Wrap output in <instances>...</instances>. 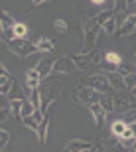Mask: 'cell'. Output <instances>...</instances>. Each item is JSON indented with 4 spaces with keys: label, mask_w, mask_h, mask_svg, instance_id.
<instances>
[{
    "label": "cell",
    "mask_w": 136,
    "mask_h": 152,
    "mask_svg": "<svg viewBox=\"0 0 136 152\" xmlns=\"http://www.w3.org/2000/svg\"><path fill=\"white\" fill-rule=\"evenodd\" d=\"M81 28H83V53H85V51H91L97 48V39H99V34L103 28L95 22V18L89 16L81 20Z\"/></svg>",
    "instance_id": "obj_1"
},
{
    "label": "cell",
    "mask_w": 136,
    "mask_h": 152,
    "mask_svg": "<svg viewBox=\"0 0 136 152\" xmlns=\"http://www.w3.org/2000/svg\"><path fill=\"white\" fill-rule=\"evenodd\" d=\"M103 57H105V53H103L99 48H95V50L85 51V53H73V56H71V59L75 61V67L79 69V71H89L91 67L101 65V63H103Z\"/></svg>",
    "instance_id": "obj_2"
},
{
    "label": "cell",
    "mask_w": 136,
    "mask_h": 152,
    "mask_svg": "<svg viewBox=\"0 0 136 152\" xmlns=\"http://www.w3.org/2000/svg\"><path fill=\"white\" fill-rule=\"evenodd\" d=\"M63 83L61 81H47L45 85H40V95H41V111L47 115V109L61 97Z\"/></svg>",
    "instance_id": "obj_3"
},
{
    "label": "cell",
    "mask_w": 136,
    "mask_h": 152,
    "mask_svg": "<svg viewBox=\"0 0 136 152\" xmlns=\"http://www.w3.org/2000/svg\"><path fill=\"white\" fill-rule=\"evenodd\" d=\"M6 48L14 53L16 57H28L32 53L38 51L36 44H32L28 38H14V39H6Z\"/></svg>",
    "instance_id": "obj_4"
},
{
    "label": "cell",
    "mask_w": 136,
    "mask_h": 152,
    "mask_svg": "<svg viewBox=\"0 0 136 152\" xmlns=\"http://www.w3.org/2000/svg\"><path fill=\"white\" fill-rule=\"evenodd\" d=\"M99 99H101V93L95 91L93 87H89V85L77 87V89H75V95H73L75 103H83V105H87V107L93 105V103H99Z\"/></svg>",
    "instance_id": "obj_5"
},
{
    "label": "cell",
    "mask_w": 136,
    "mask_h": 152,
    "mask_svg": "<svg viewBox=\"0 0 136 152\" xmlns=\"http://www.w3.org/2000/svg\"><path fill=\"white\" fill-rule=\"evenodd\" d=\"M87 85H89V87H93L95 91H99L101 95H105V93H113L111 83H108V77H107V73H105V71L91 73L89 77H87Z\"/></svg>",
    "instance_id": "obj_6"
},
{
    "label": "cell",
    "mask_w": 136,
    "mask_h": 152,
    "mask_svg": "<svg viewBox=\"0 0 136 152\" xmlns=\"http://www.w3.org/2000/svg\"><path fill=\"white\" fill-rule=\"evenodd\" d=\"M73 71H77V67H75V61L71 59V56H61V57H57V59H53V73L69 75V73H73Z\"/></svg>",
    "instance_id": "obj_7"
},
{
    "label": "cell",
    "mask_w": 136,
    "mask_h": 152,
    "mask_svg": "<svg viewBox=\"0 0 136 152\" xmlns=\"http://www.w3.org/2000/svg\"><path fill=\"white\" fill-rule=\"evenodd\" d=\"M113 101H114V111L120 115H124L130 111V93L128 91H116L113 95Z\"/></svg>",
    "instance_id": "obj_8"
},
{
    "label": "cell",
    "mask_w": 136,
    "mask_h": 152,
    "mask_svg": "<svg viewBox=\"0 0 136 152\" xmlns=\"http://www.w3.org/2000/svg\"><path fill=\"white\" fill-rule=\"evenodd\" d=\"M0 24L4 28V42L6 39H14V26H16V20L8 14L6 10L0 8Z\"/></svg>",
    "instance_id": "obj_9"
},
{
    "label": "cell",
    "mask_w": 136,
    "mask_h": 152,
    "mask_svg": "<svg viewBox=\"0 0 136 152\" xmlns=\"http://www.w3.org/2000/svg\"><path fill=\"white\" fill-rule=\"evenodd\" d=\"M134 30H136V12H134V14H128V16L124 18V22L119 26V30H116V34H114V36L124 38V36L132 34Z\"/></svg>",
    "instance_id": "obj_10"
},
{
    "label": "cell",
    "mask_w": 136,
    "mask_h": 152,
    "mask_svg": "<svg viewBox=\"0 0 136 152\" xmlns=\"http://www.w3.org/2000/svg\"><path fill=\"white\" fill-rule=\"evenodd\" d=\"M41 75H40V71L36 67H32V69H26V87H28V91H32V89H38L41 85Z\"/></svg>",
    "instance_id": "obj_11"
},
{
    "label": "cell",
    "mask_w": 136,
    "mask_h": 152,
    "mask_svg": "<svg viewBox=\"0 0 136 152\" xmlns=\"http://www.w3.org/2000/svg\"><path fill=\"white\" fill-rule=\"evenodd\" d=\"M91 146H93L91 140H85V138H73V140L67 142L65 152H81V150H89Z\"/></svg>",
    "instance_id": "obj_12"
},
{
    "label": "cell",
    "mask_w": 136,
    "mask_h": 152,
    "mask_svg": "<svg viewBox=\"0 0 136 152\" xmlns=\"http://www.w3.org/2000/svg\"><path fill=\"white\" fill-rule=\"evenodd\" d=\"M107 77H108V83H111V89L113 91H126L124 77L119 71H111V73H107Z\"/></svg>",
    "instance_id": "obj_13"
},
{
    "label": "cell",
    "mask_w": 136,
    "mask_h": 152,
    "mask_svg": "<svg viewBox=\"0 0 136 152\" xmlns=\"http://www.w3.org/2000/svg\"><path fill=\"white\" fill-rule=\"evenodd\" d=\"M89 111H91V115H93V118H95L97 126H103V123H105V117H107L105 109H103L99 103H93V105H89Z\"/></svg>",
    "instance_id": "obj_14"
},
{
    "label": "cell",
    "mask_w": 136,
    "mask_h": 152,
    "mask_svg": "<svg viewBox=\"0 0 136 152\" xmlns=\"http://www.w3.org/2000/svg\"><path fill=\"white\" fill-rule=\"evenodd\" d=\"M36 48H38V51H41V53H51V51L55 50V44H53V39L44 36V38H40L36 42Z\"/></svg>",
    "instance_id": "obj_15"
},
{
    "label": "cell",
    "mask_w": 136,
    "mask_h": 152,
    "mask_svg": "<svg viewBox=\"0 0 136 152\" xmlns=\"http://www.w3.org/2000/svg\"><path fill=\"white\" fill-rule=\"evenodd\" d=\"M36 69L40 71L41 77H49V75L53 73V61H49V59H40L38 65H36Z\"/></svg>",
    "instance_id": "obj_16"
},
{
    "label": "cell",
    "mask_w": 136,
    "mask_h": 152,
    "mask_svg": "<svg viewBox=\"0 0 136 152\" xmlns=\"http://www.w3.org/2000/svg\"><path fill=\"white\" fill-rule=\"evenodd\" d=\"M126 129H128V124L122 121V118H119V121H114V123H111V134L116 136V138H120V136L126 132Z\"/></svg>",
    "instance_id": "obj_17"
},
{
    "label": "cell",
    "mask_w": 136,
    "mask_h": 152,
    "mask_svg": "<svg viewBox=\"0 0 136 152\" xmlns=\"http://www.w3.org/2000/svg\"><path fill=\"white\" fill-rule=\"evenodd\" d=\"M12 85H14V77H12L10 73H8V75H0V95L8 97Z\"/></svg>",
    "instance_id": "obj_18"
},
{
    "label": "cell",
    "mask_w": 136,
    "mask_h": 152,
    "mask_svg": "<svg viewBox=\"0 0 136 152\" xmlns=\"http://www.w3.org/2000/svg\"><path fill=\"white\" fill-rule=\"evenodd\" d=\"M99 105H101L103 109H105V113H113L114 111V101H113V95L111 93H105V95H101V99H99Z\"/></svg>",
    "instance_id": "obj_19"
},
{
    "label": "cell",
    "mask_w": 136,
    "mask_h": 152,
    "mask_svg": "<svg viewBox=\"0 0 136 152\" xmlns=\"http://www.w3.org/2000/svg\"><path fill=\"white\" fill-rule=\"evenodd\" d=\"M47 124H49V118L45 117L44 121L38 124V130H36V134H38V140H40L41 146L45 144V138H47Z\"/></svg>",
    "instance_id": "obj_20"
},
{
    "label": "cell",
    "mask_w": 136,
    "mask_h": 152,
    "mask_svg": "<svg viewBox=\"0 0 136 152\" xmlns=\"http://www.w3.org/2000/svg\"><path fill=\"white\" fill-rule=\"evenodd\" d=\"M14 99H26V93L22 91L20 83H16V81H14V85H12L10 93H8V101H14Z\"/></svg>",
    "instance_id": "obj_21"
},
{
    "label": "cell",
    "mask_w": 136,
    "mask_h": 152,
    "mask_svg": "<svg viewBox=\"0 0 136 152\" xmlns=\"http://www.w3.org/2000/svg\"><path fill=\"white\" fill-rule=\"evenodd\" d=\"M22 103H24V99H14V101H10V103H8V111H10V115H12V117H18V118H20Z\"/></svg>",
    "instance_id": "obj_22"
},
{
    "label": "cell",
    "mask_w": 136,
    "mask_h": 152,
    "mask_svg": "<svg viewBox=\"0 0 136 152\" xmlns=\"http://www.w3.org/2000/svg\"><path fill=\"white\" fill-rule=\"evenodd\" d=\"M103 30H105V32H107L108 36H113V34H116V30H119V22H116V18H111V20H107V22L103 24L101 26Z\"/></svg>",
    "instance_id": "obj_23"
},
{
    "label": "cell",
    "mask_w": 136,
    "mask_h": 152,
    "mask_svg": "<svg viewBox=\"0 0 136 152\" xmlns=\"http://www.w3.org/2000/svg\"><path fill=\"white\" fill-rule=\"evenodd\" d=\"M116 71H119L122 77H126V75H132V73H136V69H134V65L132 63H126V61H120L119 63V67H116Z\"/></svg>",
    "instance_id": "obj_24"
},
{
    "label": "cell",
    "mask_w": 136,
    "mask_h": 152,
    "mask_svg": "<svg viewBox=\"0 0 136 152\" xmlns=\"http://www.w3.org/2000/svg\"><path fill=\"white\" fill-rule=\"evenodd\" d=\"M34 111H36V107L32 105V101H30V99H24L22 111H20V118H22V117H32V115H34Z\"/></svg>",
    "instance_id": "obj_25"
},
{
    "label": "cell",
    "mask_w": 136,
    "mask_h": 152,
    "mask_svg": "<svg viewBox=\"0 0 136 152\" xmlns=\"http://www.w3.org/2000/svg\"><path fill=\"white\" fill-rule=\"evenodd\" d=\"M113 16H114V12H113V10H103V12H99V14L95 16V22L99 24V26H103V24L107 22V20H111Z\"/></svg>",
    "instance_id": "obj_26"
},
{
    "label": "cell",
    "mask_w": 136,
    "mask_h": 152,
    "mask_svg": "<svg viewBox=\"0 0 136 152\" xmlns=\"http://www.w3.org/2000/svg\"><path fill=\"white\" fill-rule=\"evenodd\" d=\"M30 101H32V105H34L36 109L41 107V95H40V87L38 89H32L30 91Z\"/></svg>",
    "instance_id": "obj_27"
},
{
    "label": "cell",
    "mask_w": 136,
    "mask_h": 152,
    "mask_svg": "<svg viewBox=\"0 0 136 152\" xmlns=\"http://www.w3.org/2000/svg\"><path fill=\"white\" fill-rule=\"evenodd\" d=\"M26 34H28V26L22 22H16V26H14V38H26Z\"/></svg>",
    "instance_id": "obj_28"
},
{
    "label": "cell",
    "mask_w": 136,
    "mask_h": 152,
    "mask_svg": "<svg viewBox=\"0 0 136 152\" xmlns=\"http://www.w3.org/2000/svg\"><path fill=\"white\" fill-rule=\"evenodd\" d=\"M105 61H108V63H114V65H119L120 61H122V57L116 53V51H108V53H105V57H103Z\"/></svg>",
    "instance_id": "obj_29"
},
{
    "label": "cell",
    "mask_w": 136,
    "mask_h": 152,
    "mask_svg": "<svg viewBox=\"0 0 136 152\" xmlns=\"http://www.w3.org/2000/svg\"><path fill=\"white\" fill-rule=\"evenodd\" d=\"M8 140H10V132L4 129H0V152L8 146Z\"/></svg>",
    "instance_id": "obj_30"
},
{
    "label": "cell",
    "mask_w": 136,
    "mask_h": 152,
    "mask_svg": "<svg viewBox=\"0 0 136 152\" xmlns=\"http://www.w3.org/2000/svg\"><path fill=\"white\" fill-rule=\"evenodd\" d=\"M53 28H55L57 34H65V32H67V22H65V20H55V22H53Z\"/></svg>",
    "instance_id": "obj_31"
},
{
    "label": "cell",
    "mask_w": 136,
    "mask_h": 152,
    "mask_svg": "<svg viewBox=\"0 0 136 152\" xmlns=\"http://www.w3.org/2000/svg\"><path fill=\"white\" fill-rule=\"evenodd\" d=\"M124 85H126V91H132L136 87V73L132 75H126L124 77Z\"/></svg>",
    "instance_id": "obj_32"
},
{
    "label": "cell",
    "mask_w": 136,
    "mask_h": 152,
    "mask_svg": "<svg viewBox=\"0 0 136 152\" xmlns=\"http://www.w3.org/2000/svg\"><path fill=\"white\" fill-rule=\"evenodd\" d=\"M20 121H22L24 126H28V129H32V130H38V124H36L34 117H22Z\"/></svg>",
    "instance_id": "obj_33"
},
{
    "label": "cell",
    "mask_w": 136,
    "mask_h": 152,
    "mask_svg": "<svg viewBox=\"0 0 136 152\" xmlns=\"http://www.w3.org/2000/svg\"><path fill=\"white\" fill-rule=\"evenodd\" d=\"M91 152H105V144H101V142H93Z\"/></svg>",
    "instance_id": "obj_34"
},
{
    "label": "cell",
    "mask_w": 136,
    "mask_h": 152,
    "mask_svg": "<svg viewBox=\"0 0 136 152\" xmlns=\"http://www.w3.org/2000/svg\"><path fill=\"white\" fill-rule=\"evenodd\" d=\"M8 117H10V111L8 109H0V123H4Z\"/></svg>",
    "instance_id": "obj_35"
},
{
    "label": "cell",
    "mask_w": 136,
    "mask_h": 152,
    "mask_svg": "<svg viewBox=\"0 0 136 152\" xmlns=\"http://www.w3.org/2000/svg\"><path fill=\"white\" fill-rule=\"evenodd\" d=\"M8 97L6 95H0V109H8Z\"/></svg>",
    "instance_id": "obj_36"
},
{
    "label": "cell",
    "mask_w": 136,
    "mask_h": 152,
    "mask_svg": "<svg viewBox=\"0 0 136 152\" xmlns=\"http://www.w3.org/2000/svg\"><path fill=\"white\" fill-rule=\"evenodd\" d=\"M44 2H51V0H32V8H36V6L44 4Z\"/></svg>",
    "instance_id": "obj_37"
},
{
    "label": "cell",
    "mask_w": 136,
    "mask_h": 152,
    "mask_svg": "<svg viewBox=\"0 0 136 152\" xmlns=\"http://www.w3.org/2000/svg\"><path fill=\"white\" fill-rule=\"evenodd\" d=\"M128 126H130V132H132V136L136 138V123H130Z\"/></svg>",
    "instance_id": "obj_38"
},
{
    "label": "cell",
    "mask_w": 136,
    "mask_h": 152,
    "mask_svg": "<svg viewBox=\"0 0 136 152\" xmlns=\"http://www.w3.org/2000/svg\"><path fill=\"white\" fill-rule=\"evenodd\" d=\"M130 109H136V95H130Z\"/></svg>",
    "instance_id": "obj_39"
},
{
    "label": "cell",
    "mask_w": 136,
    "mask_h": 152,
    "mask_svg": "<svg viewBox=\"0 0 136 152\" xmlns=\"http://www.w3.org/2000/svg\"><path fill=\"white\" fill-rule=\"evenodd\" d=\"M0 75H8V69H6L2 63H0Z\"/></svg>",
    "instance_id": "obj_40"
},
{
    "label": "cell",
    "mask_w": 136,
    "mask_h": 152,
    "mask_svg": "<svg viewBox=\"0 0 136 152\" xmlns=\"http://www.w3.org/2000/svg\"><path fill=\"white\" fill-rule=\"evenodd\" d=\"M0 39H4V28H2V24H0Z\"/></svg>",
    "instance_id": "obj_41"
},
{
    "label": "cell",
    "mask_w": 136,
    "mask_h": 152,
    "mask_svg": "<svg viewBox=\"0 0 136 152\" xmlns=\"http://www.w3.org/2000/svg\"><path fill=\"white\" fill-rule=\"evenodd\" d=\"M91 2H93V4H103L105 0H91Z\"/></svg>",
    "instance_id": "obj_42"
},
{
    "label": "cell",
    "mask_w": 136,
    "mask_h": 152,
    "mask_svg": "<svg viewBox=\"0 0 136 152\" xmlns=\"http://www.w3.org/2000/svg\"><path fill=\"white\" fill-rule=\"evenodd\" d=\"M128 93H130V95H136V87H134L132 91H128Z\"/></svg>",
    "instance_id": "obj_43"
},
{
    "label": "cell",
    "mask_w": 136,
    "mask_h": 152,
    "mask_svg": "<svg viewBox=\"0 0 136 152\" xmlns=\"http://www.w3.org/2000/svg\"><path fill=\"white\" fill-rule=\"evenodd\" d=\"M126 152H136V150H134V148H128V150H126Z\"/></svg>",
    "instance_id": "obj_44"
},
{
    "label": "cell",
    "mask_w": 136,
    "mask_h": 152,
    "mask_svg": "<svg viewBox=\"0 0 136 152\" xmlns=\"http://www.w3.org/2000/svg\"><path fill=\"white\" fill-rule=\"evenodd\" d=\"M132 2H136V0H128V4H132Z\"/></svg>",
    "instance_id": "obj_45"
},
{
    "label": "cell",
    "mask_w": 136,
    "mask_h": 152,
    "mask_svg": "<svg viewBox=\"0 0 136 152\" xmlns=\"http://www.w3.org/2000/svg\"><path fill=\"white\" fill-rule=\"evenodd\" d=\"M132 148H134V150H136V140H134V146H132Z\"/></svg>",
    "instance_id": "obj_46"
},
{
    "label": "cell",
    "mask_w": 136,
    "mask_h": 152,
    "mask_svg": "<svg viewBox=\"0 0 136 152\" xmlns=\"http://www.w3.org/2000/svg\"><path fill=\"white\" fill-rule=\"evenodd\" d=\"M81 152H91V148H89V150H81Z\"/></svg>",
    "instance_id": "obj_47"
},
{
    "label": "cell",
    "mask_w": 136,
    "mask_h": 152,
    "mask_svg": "<svg viewBox=\"0 0 136 152\" xmlns=\"http://www.w3.org/2000/svg\"><path fill=\"white\" fill-rule=\"evenodd\" d=\"M134 61H136V53H134Z\"/></svg>",
    "instance_id": "obj_48"
},
{
    "label": "cell",
    "mask_w": 136,
    "mask_h": 152,
    "mask_svg": "<svg viewBox=\"0 0 136 152\" xmlns=\"http://www.w3.org/2000/svg\"><path fill=\"white\" fill-rule=\"evenodd\" d=\"M134 32H136V30H134Z\"/></svg>",
    "instance_id": "obj_49"
}]
</instances>
